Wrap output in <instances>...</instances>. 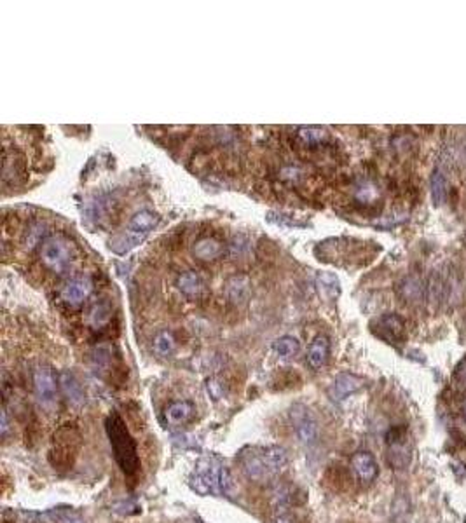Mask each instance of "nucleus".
Instances as JSON below:
<instances>
[{"instance_id": "nucleus-1", "label": "nucleus", "mask_w": 466, "mask_h": 523, "mask_svg": "<svg viewBox=\"0 0 466 523\" xmlns=\"http://www.w3.org/2000/svg\"><path fill=\"white\" fill-rule=\"evenodd\" d=\"M238 464L248 480L257 483L271 482L289 464L285 448L275 447H245L238 454Z\"/></svg>"}, {"instance_id": "nucleus-2", "label": "nucleus", "mask_w": 466, "mask_h": 523, "mask_svg": "<svg viewBox=\"0 0 466 523\" xmlns=\"http://www.w3.org/2000/svg\"><path fill=\"white\" fill-rule=\"evenodd\" d=\"M189 485L199 496H227L233 489V478L219 457L206 455L196 464Z\"/></svg>"}, {"instance_id": "nucleus-3", "label": "nucleus", "mask_w": 466, "mask_h": 523, "mask_svg": "<svg viewBox=\"0 0 466 523\" xmlns=\"http://www.w3.org/2000/svg\"><path fill=\"white\" fill-rule=\"evenodd\" d=\"M105 431H107L114 459L121 471L126 476H135L140 469L138 448L122 417L115 412L110 413L105 420Z\"/></svg>"}, {"instance_id": "nucleus-4", "label": "nucleus", "mask_w": 466, "mask_h": 523, "mask_svg": "<svg viewBox=\"0 0 466 523\" xmlns=\"http://www.w3.org/2000/svg\"><path fill=\"white\" fill-rule=\"evenodd\" d=\"M42 267L54 276H63L75 260V248L65 236H51L44 240L38 250Z\"/></svg>"}, {"instance_id": "nucleus-5", "label": "nucleus", "mask_w": 466, "mask_h": 523, "mask_svg": "<svg viewBox=\"0 0 466 523\" xmlns=\"http://www.w3.org/2000/svg\"><path fill=\"white\" fill-rule=\"evenodd\" d=\"M80 450V434L75 426L65 424L52 436V447L49 452V462L54 469H68L75 462Z\"/></svg>"}, {"instance_id": "nucleus-6", "label": "nucleus", "mask_w": 466, "mask_h": 523, "mask_svg": "<svg viewBox=\"0 0 466 523\" xmlns=\"http://www.w3.org/2000/svg\"><path fill=\"white\" fill-rule=\"evenodd\" d=\"M290 422L304 447L311 448L320 440V422L313 410L304 403H293L289 410Z\"/></svg>"}, {"instance_id": "nucleus-7", "label": "nucleus", "mask_w": 466, "mask_h": 523, "mask_svg": "<svg viewBox=\"0 0 466 523\" xmlns=\"http://www.w3.org/2000/svg\"><path fill=\"white\" fill-rule=\"evenodd\" d=\"M59 377H56L49 364H38L34 371V388L38 402L45 406H51L56 402Z\"/></svg>"}, {"instance_id": "nucleus-8", "label": "nucleus", "mask_w": 466, "mask_h": 523, "mask_svg": "<svg viewBox=\"0 0 466 523\" xmlns=\"http://www.w3.org/2000/svg\"><path fill=\"white\" fill-rule=\"evenodd\" d=\"M93 291V281L89 277H73V279L66 281L65 286L59 291V300L66 305V307H79L84 302L87 300V297Z\"/></svg>"}, {"instance_id": "nucleus-9", "label": "nucleus", "mask_w": 466, "mask_h": 523, "mask_svg": "<svg viewBox=\"0 0 466 523\" xmlns=\"http://www.w3.org/2000/svg\"><path fill=\"white\" fill-rule=\"evenodd\" d=\"M372 332L388 344H402L405 339V323L398 314H384L372 323Z\"/></svg>"}, {"instance_id": "nucleus-10", "label": "nucleus", "mask_w": 466, "mask_h": 523, "mask_svg": "<svg viewBox=\"0 0 466 523\" xmlns=\"http://www.w3.org/2000/svg\"><path fill=\"white\" fill-rule=\"evenodd\" d=\"M349 466H351V471L355 473L358 482L365 483V485H370L372 482H376V478L379 476V466H377L376 457L367 450L355 452L351 455Z\"/></svg>"}, {"instance_id": "nucleus-11", "label": "nucleus", "mask_w": 466, "mask_h": 523, "mask_svg": "<svg viewBox=\"0 0 466 523\" xmlns=\"http://www.w3.org/2000/svg\"><path fill=\"white\" fill-rule=\"evenodd\" d=\"M226 297L236 305H243L250 300L252 281L247 274H234L226 281Z\"/></svg>"}, {"instance_id": "nucleus-12", "label": "nucleus", "mask_w": 466, "mask_h": 523, "mask_svg": "<svg viewBox=\"0 0 466 523\" xmlns=\"http://www.w3.org/2000/svg\"><path fill=\"white\" fill-rule=\"evenodd\" d=\"M194 412L196 408L191 402H187V399H177V402L170 403V405L164 408V420H166L170 426L180 427L194 417Z\"/></svg>"}, {"instance_id": "nucleus-13", "label": "nucleus", "mask_w": 466, "mask_h": 523, "mask_svg": "<svg viewBox=\"0 0 466 523\" xmlns=\"http://www.w3.org/2000/svg\"><path fill=\"white\" fill-rule=\"evenodd\" d=\"M192 255L201 262H215L224 255V243L217 237H201L192 246Z\"/></svg>"}, {"instance_id": "nucleus-14", "label": "nucleus", "mask_w": 466, "mask_h": 523, "mask_svg": "<svg viewBox=\"0 0 466 523\" xmlns=\"http://www.w3.org/2000/svg\"><path fill=\"white\" fill-rule=\"evenodd\" d=\"M330 356V340L327 335H316L307 349V363L313 370H320L327 364Z\"/></svg>"}, {"instance_id": "nucleus-15", "label": "nucleus", "mask_w": 466, "mask_h": 523, "mask_svg": "<svg viewBox=\"0 0 466 523\" xmlns=\"http://www.w3.org/2000/svg\"><path fill=\"white\" fill-rule=\"evenodd\" d=\"M59 385H61V391L65 395L66 402L73 406H80L84 403V389L82 384L79 382V378L75 377V374L65 370L59 374Z\"/></svg>"}, {"instance_id": "nucleus-16", "label": "nucleus", "mask_w": 466, "mask_h": 523, "mask_svg": "<svg viewBox=\"0 0 466 523\" xmlns=\"http://www.w3.org/2000/svg\"><path fill=\"white\" fill-rule=\"evenodd\" d=\"M175 286L178 288L182 295L187 298H198L205 290V283H203L201 276L196 270H185L175 281Z\"/></svg>"}, {"instance_id": "nucleus-17", "label": "nucleus", "mask_w": 466, "mask_h": 523, "mask_svg": "<svg viewBox=\"0 0 466 523\" xmlns=\"http://www.w3.org/2000/svg\"><path fill=\"white\" fill-rule=\"evenodd\" d=\"M362 385H363L362 378H358L356 375L341 374L337 378H335L334 382H332L330 396L334 399H337V402H341V399L348 398L349 395H353V392L358 391Z\"/></svg>"}, {"instance_id": "nucleus-18", "label": "nucleus", "mask_w": 466, "mask_h": 523, "mask_svg": "<svg viewBox=\"0 0 466 523\" xmlns=\"http://www.w3.org/2000/svg\"><path fill=\"white\" fill-rule=\"evenodd\" d=\"M24 177V157L14 150L13 157L7 150H3V184H16Z\"/></svg>"}, {"instance_id": "nucleus-19", "label": "nucleus", "mask_w": 466, "mask_h": 523, "mask_svg": "<svg viewBox=\"0 0 466 523\" xmlns=\"http://www.w3.org/2000/svg\"><path fill=\"white\" fill-rule=\"evenodd\" d=\"M157 223H159V216H157L156 213L143 209V212H138L135 216H133L131 222H129L128 230L129 233L138 234V236L145 237L150 230L156 229Z\"/></svg>"}, {"instance_id": "nucleus-20", "label": "nucleus", "mask_w": 466, "mask_h": 523, "mask_svg": "<svg viewBox=\"0 0 466 523\" xmlns=\"http://www.w3.org/2000/svg\"><path fill=\"white\" fill-rule=\"evenodd\" d=\"M112 319V305L108 302H98L91 307L89 311V321L91 328L94 330H101L103 326H107Z\"/></svg>"}, {"instance_id": "nucleus-21", "label": "nucleus", "mask_w": 466, "mask_h": 523, "mask_svg": "<svg viewBox=\"0 0 466 523\" xmlns=\"http://www.w3.org/2000/svg\"><path fill=\"white\" fill-rule=\"evenodd\" d=\"M398 291H400V297L404 298L405 302H419L423 298V283L419 277H405L404 281H402L400 288H398Z\"/></svg>"}, {"instance_id": "nucleus-22", "label": "nucleus", "mask_w": 466, "mask_h": 523, "mask_svg": "<svg viewBox=\"0 0 466 523\" xmlns=\"http://www.w3.org/2000/svg\"><path fill=\"white\" fill-rule=\"evenodd\" d=\"M175 347H177V340H175L173 333L168 332V330H161V332L154 337V351H156L157 356H171Z\"/></svg>"}, {"instance_id": "nucleus-23", "label": "nucleus", "mask_w": 466, "mask_h": 523, "mask_svg": "<svg viewBox=\"0 0 466 523\" xmlns=\"http://www.w3.org/2000/svg\"><path fill=\"white\" fill-rule=\"evenodd\" d=\"M327 138V131L320 128H300L299 133H297V140H299L306 149L307 147H310V149L320 147Z\"/></svg>"}, {"instance_id": "nucleus-24", "label": "nucleus", "mask_w": 466, "mask_h": 523, "mask_svg": "<svg viewBox=\"0 0 466 523\" xmlns=\"http://www.w3.org/2000/svg\"><path fill=\"white\" fill-rule=\"evenodd\" d=\"M299 349H300L299 340H297L296 337H290V335L282 337V339H278L275 344H272V351L276 353V356L283 358V360H290V358H293L297 353H299Z\"/></svg>"}, {"instance_id": "nucleus-25", "label": "nucleus", "mask_w": 466, "mask_h": 523, "mask_svg": "<svg viewBox=\"0 0 466 523\" xmlns=\"http://www.w3.org/2000/svg\"><path fill=\"white\" fill-rule=\"evenodd\" d=\"M48 227H45L44 222H34L28 226L27 233H24V237H23V243H24V248H27L28 251L34 250V248L41 246L42 243H44V236L45 233H48Z\"/></svg>"}, {"instance_id": "nucleus-26", "label": "nucleus", "mask_w": 466, "mask_h": 523, "mask_svg": "<svg viewBox=\"0 0 466 523\" xmlns=\"http://www.w3.org/2000/svg\"><path fill=\"white\" fill-rule=\"evenodd\" d=\"M447 180L440 171H435L432 177V196H433V202L437 206L442 205L447 198Z\"/></svg>"}, {"instance_id": "nucleus-27", "label": "nucleus", "mask_w": 466, "mask_h": 523, "mask_svg": "<svg viewBox=\"0 0 466 523\" xmlns=\"http://www.w3.org/2000/svg\"><path fill=\"white\" fill-rule=\"evenodd\" d=\"M318 286H320V291H323V295H327L328 298H335L339 295V279L334 274H320L318 276Z\"/></svg>"}, {"instance_id": "nucleus-28", "label": "nucleus", "mask_w": 466, "mask_h": 523, "mask_svg": "<svg viewBox=\"0 0 466 523\" xmlns=\"http://www.w3.org/2000/svg\"><path fill=\"white\" fill-rule=\"evenodd\" d=\"M356 199H358L360 202H363V205H370V202L376 201L377 199L376 185L370 184V182H363V184L358 185V189H356Z\"/></svg>"}, {"instance_id": "nucleus-29", "label": "nucleus", "mask_w": 466, "mask_h": 523, "mask_svg": "<svg viewBox=\"0 0 466 523\" xmlns=\"http://www.w3.org/2000/svg\"><path fill=\"white\" fill-rule=\"evenodd\" d=\"M206 392H208L210 398L215 399V402H217V399L222 398L224 388L219 381H215V378H210V381L206 382Z\"/></svg>"}, {"instance_id": "nucleus-30", "label": "nucleus", "mask_w": 466, "mask_h": 523, "mask_svg": "<svg viewBox=\"0 0 466 523\" xmlns=\"http://www.w3.org/2000/svg\"><path fill=\"white\" fill-rule=\"evenodd\" d=\"M456 381L460 382L463 388H466V360L461 361L456 368Z\"/></svg>"}, {"instance_id": "nucleus-31", "label": "nucleus", "mask_w": 466, "mask_h": 523, "mask_svg": "<svg viewBox=\"0 0 466 523\" xmlns=\"http://www.w3.org/2000/svg\"><path fill=\"white\" fill-rule=\"evenodd\" d=\"M7 433H9V417H7V410H2V422H0V434H2V438H6Z\"/></svg>"}, {"instance_id": "nucleus-32", "label": "nucleus", "mask_w": 466, "mask_h": 523, "mask_svg": "<svg viewBox=\"0 0 466 523\" xmlns=\"http://www.w3.org/2000/svg\"><path fill=\"white\" fill-rule=\"evenodd\" d=\"M271 523H293V522H292V518L283 517V515H282V517H276L275 520H272Z\"/></svg>"}, {"instance_id": "nucleus-33", "label": "nucleus", "mask_w": 466, "mask_h": 523, "mask_svg": "<svg viewBox=\"0 0 466 523\" xmlns=\"http://www.w3.org/2000/svg\"><path fill=\"white\" fill-rule=\"evenodd\" d=\"M461 413H463V419L466 420V402L463 403V406H461Z\"/></svg>"}, {"instance_id": "nucleus-34", "label": "nucleus", "mask_w": 466, "mask_h": 523, "mask_svg": "<svg viewBox=\"0 0 466 523\" xmlns=\"http://www.w3.org/2000/svg\"><path fill=\"white\" fill-rule=\"evenodd\" d=\"M199 523H203V522H199Z\"/></svg>"}]
</instances>
